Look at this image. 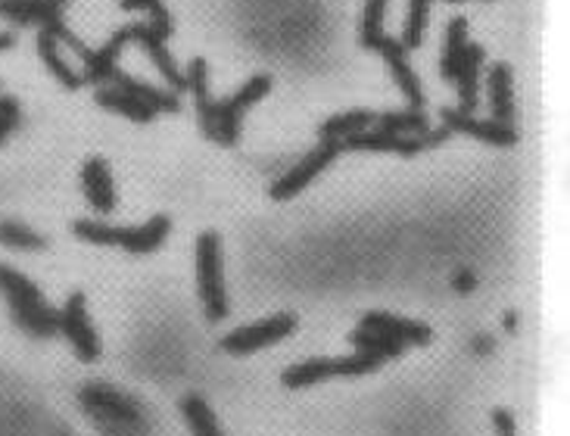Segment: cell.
Instances as JSON below:
<instances>
[{
    "label": "cell",
    "mask_w": 570,
    "mask_h": 436,
    "mask_svg": "<svg viewBox=\"0 0 570 436\" xmlns=\"http://www.w3.org/2000/svg\"><path fill=\"white\" fill-rule=\"evenodd\" d=\"M0 294L10 302V318L19 331L38 337V340H48L53 333H60V312H53L44 294L32 280L3 262H0Z\"/></svg>",
    "instance_id": "obj_1"
},
{
    "label": "cell",
    "mask_w": 570,
    "mask_h": 436,
    "mask_svg": "<svg viewBox=\"0 0 570 436\" xmlns=\"http://www.w3.org/2000/svg\"><path fill=\"white\" fill-rule=\"evenodd\" d=\"M75 237L94 246H122L131 256H150L159 246L166 244L169 231H172V219L169 215H154L147 225L138 227H116L106 222H91V219H78L75 225Z\"/></svg>",
    "instance_id": "obj_2"
},
{
    "label": "cell",
    "mask_w": 570,
    "mask_h": 436,
    "mask_svg": "<svg viewBox=\"0 0 570 436\" xmlns=\"http://www.w3.org/2000/svg\"><path fill=\"white\" fill-rule=\"evenodd\" d=\"M197 275H200V297L207 306V318L212 325L228 318L225 262H222V237L207 231L197 237Z\"/></svg>",
    "instance_id": "obj_3"
},
{
    "label": "cell",
    "mask_w": 570,
    "mask_h": 436,
    "mask_svg": "<svg viewBox=\"0 0 570 436\" xmlns=\"http://www.w3.org/2000/svg\"><path fill=\"white\" fill-rule=\"evenodd\" d=\"M383 365V359L371 355V352H352L346 359H309L299 365L287 368L281 374V384L287 390H303V386H315L330 377H362Z\"/></svg>",
    "instance_id": "obj_4"
},
{
    "label": "cell",
    "mask_w": 570,
    "mask_h": 436,
    "mask_svg": "<svg viewBox=\"0 0 570 436\" xmlns=\"http://www.w3.org/2000/svg\"><path fill=\"white\" fill-rule=\"evenodd\" d=\"M63 10H66V0H0V17H7L17 25H41L60 44H70L72 51L85 53V44L66 29Z\"/></svg>",
    "instance_id": "obj_5"
},
{
    "label": "cell",
    "mask_w": 570,
    "mask_h": 436,
    "mask_svg": "<svg viewBox=\"0 0 570 436\" xmlns=\"http://www.w3.org/2000/svg\"><path fill=\"white\" fill-rule=\"evenodd\" d=\"M452 138V131L443 128H428L424 135H390V131H378V128H368L359 131L352 138L344 140V147L349 150H359V153H399V157H418L431 147H440Z\"/></svg>",
    "instance_id": "obj_6"
},
{
    "label": "cell",
    "mask_w": 570,
    "mask_h": 436,
    "mask_svg": "<svg viewBox=\"0 0 570 436\" xmlns=\"http://www.w3.org/2000/svg\"><path fill=\"white\" fill-rule=\"evenodd\" d=\"M268 91H272V78L268 75H253L238 94H231L228 100H219L215 104V143L234 147L238 138H241L243 116L260 104Z\"/></svg>",
    "instance_id": "obj_7"
},
{
    "label": "cell",
    "mask_w": 570,
    "mask_h": 436,
    "mask_svg": "<svg viewBox=\"0 0 570 436\" xmlns=\"http://www.w3.org/2000/svg\"><path fill=\"white\" fill-rule=\"evenodd\" d=\"M296 331V315L294 312H281L272 315V318H262L256 325H246V328H238L228 337H222V352L228 355H250V352H260L265 347H275L284 337H291Z\"/></svg>",
    "instance_id": "obj_8"
},
{
    "label": "cell",
    "mask_w": 570,
    "mask_h": 436,
    "mask_svg": "<svg viewBox=\"0 0 570 436\" xmlns=\"http://www.w3.org/2000/svg\"><path fill=\"white\" fill-rule=\"evenodd\" d=\"M344 140H321L315 150H312L309 157L303 159V162H296L294 169L287 174H281L275 184L268 188V196L272 200H277V203H284V200H291V196H296L299 191H306L312 181L318 178V174L328 169L334 159L344 153Z\"/></svg>",
    "instance_id": "obj_9"
},
{
    "label": "cell",
    "mask_w": 570,
    "mask_h": 436,
    "mask_svg": "<svg viewBox=\"0 0 570 436\" xmlns=\"http://www.w3.org/2000/svg\"><path fill=\"white\" fill-rule=\"evenodd\" d=\"M60 333H66V340L75 349V355L82 362H97L101 359V340L91 325L85 309V294H72L66 299V309L60 312Z\"/></svg>",
    "instance_id": "obj_10"
},
{
    "label": "cell",
    "mask_w": 570,
    "mask_h": 436,
    "mask_svg": "<svg viewBox=\"0 0 570 436\" xmlns=\"http://www.w3.org/2000/svg\"><path fill=\"white\" fill-rule=\"evenodd\" d=\"M82 405H85L87 415H94L104 427H113V424L138 427L140 424L138 405L128 396L116 393V390H109V386H85L82 390Z\"/></svg>",
    "instance_id": "obj_11"
},
{
    "label": "cell",
    "mask_w": 570,
    "mask_h": 436,
    "mask_svg": "<svg viewBox=\"0 0 570 436\" xmlns=\"http://www.w3.org/2000/svg\"><path fill=\"white\" fill-rule=\"evenodd\" d=\"M374 51L383 56V63L390 66V78H397L399 91L405 94V100H409V109H421L424 106V87L418 82L415 70H412V63H409V53L405 47L393 41V38H380L378 44H374Z\"/></svg>",
    "instance_id": "obj_12"
},
{
    "label": "cell",
    "mask_w": 570,
    "mask_h": 436,
    "mask_svg": "<svg viewBox=\"0 0 570 436\" xmlns=\"http://www.w3.org/2000/svg\"><path fill=\"white\" fill-rule=\"evenodd\" d=\"M440 119L450 128L452 135H467V138L486 140V143H496V147H515L518 143V131L515 125H502V123H481L467 113H458V109H440Z\"/></svg>",
    "instance_id": "obj_13"
},
{
    "label": "cell",
    "mask_w": 570,
    "mask_h": 436,
    "mask_svg": "<svg viewBox=\"0 0 570 436\" xmlns=\"http://www.w3.org/2000/svg\"><path fill=\"white\" fill-rule=\"evenodd\" d=\"M131 41V25L119 29L116 35L106 41L101 51H85L82 60H85V72H82V82L85 85H109L113 82V72L119 70V53L122 47Z\"/></svg>",
    "instance_id": "obj_14"
},
{
    "label": "cell",
    "mask_w": 570,
    "mask_h": 436,
    "mask_svg": "<svg viewBox=\"0 0 570 436\" xmlns=\"http://www.w3.org/2000/svg\"><path fill=\"white\" fill-rule=\"evenodd\" d=\"M359 328L387 333V337L399 340L402 347H405V343H412V347H424V343H431V337H433L431 328H428L424 321H409V318H399V315H390V312L362 315Z\"/></svg>",
    "instance_id": "obj_15"
},
{
    "label": "cell",
    "mask_w": 570,
    "mask_h": 436,
    "mask_svg": "<svg viewBox=\"0 0 570 436\" xmlns=\"http://www.w3.org/2000/svg\"><path fill=\"white\" fill-rule=\"evenodd\" d=\"M131 41L150 53V60H154V66L159 70V75H162L175 91H188V78H184L181 70L175 66L172 53H169V47H166V38L156 35L150 25H131Z\"/></svg>",
    "instance_id": "obj_16"
},
{
    "label": "cell",
    "mask_w": 570,
    "mask_h": 436,
    "mask_svg": "<svg viewBox=\"0 0 570 436\" xmlns=\"http://www.w3.org/2000/svg\"><path fill=\"white\" fill-rule=\"evenodd\" d=\"M82 188H85L87 203L101 215H109L116 210V184L104 159H87L82 169Z\"/></svg>",
    "instance_id": "obj_17"
},
{
    "label": "cell",
    "mask_w": 570,
    "mask_h": 436,
    "mask_svg": "<svg viewBox=\"0 0 570 436\" xmlns=\"http://www.w3.org/2000/svg\"><path fill=\"white\" fill-rule=\"evenodd\" d=\"M188 91L193 94V104H197V119H200V128L209 140H215V100L209 94V66L207 60H190L188 70Z\"/></svg>",
    "instance_id": "obj_18"
},
{
    "label": "cell",
    "mask_w": 570,
    "mask_h": 436,
    "mask_svg": "<svg viewBox=\"0 0 570 436\" xmlns=\"http://www.w3.org/2000/svg\"><path fill=\"white\" fill-rule=\"evenodd\" d=\"M481 66H484V51L477 44H467L465 60L458 66V75H455V85H458V113H467V116H474V109H477Z\"/></svg>",
    "instance_id": "obj_19"
},
{
    "label": "cell",
    "mask_w": 570,
    "mask_h": 436,
    "mask_svg": "<svg viewBox=\"0 0 570 436\" xmlns=\"http://www.w3.org/2000/svg\"><path fill=\"white\" fill-rule=\"evenodd\" d=\"M109 85L122 87L125 94H131L135 100H140L144 106H150L154 113H178L181 104H178V94H169V91H159L154 85H144L138 78H131L128 72L116 70L113 72V82Z\"/></svg>",
    "instance_id": "obj_20"
},
{
    "label": "cell",
    "mask_w": 570,
    "mask_h": 436,
    "mask_svg": "<svg viewBox=\"0 0 570 436\" xmlns=\"http://www.w3.org/2000/svg\"><path fill=\"white\" fill-rule=\"evenodd\" d=\"M489 109L493 123H515V97H511V70L505 63H496L489 70Z\"/></svg>",
    "instance_id": "obj_21"
},
{
    "label": "cell",
    "mask_w": 570,
    "mask_h": 436,
    "mask_svg": "<svg viewBox=\"0 0 570 436\" xmlns=\"http://www.w3.org/2000/svg\"><path fill=\"white\" fill-rule=\"evenodd\" d=\"M97 104L104 106V109H109V113H119L125 119H131V123L147 125L156 119V113L150 106H144L140 100H135L131 94H125V91L116 85L101 87V91H97Z\"/></svg>",
    "instance_id": "obj_22"
},
{
    "label": "cell",
    "mask_w": 570,
    "mask_h": 436,
    "mask_svg": "<svg viewBox=\"0 0 570 436\" xmlns=\"http://www.w3.org/2000/svg\"><path fill=\"white\" fill-rule=\"evenodd\" d=\"M38 53H41V60H44V66L53 72V78L60 82L63 87H70V91H75V87H82L85 82H82V75L72 70L70 63L60 56V41L51 35V32H44L41 29V35H38Z\"/></svg>",
    "instance_id": "obj_23"
},
{
    "label": "cell",
    "mask_w": 570,
    "mask_h": 436,
    "mask_svg": "<svg viewBox=\"0 0 570 436\" xmlns=\"http://www.w3.org/2000/svg\"><path fill=\"white\" fill-rule=\"evenodd\" d=\"M181 415L188 421L190 434L193 436H225L222 434V427H219V421L212 415V408L207 405V400L200 396V393H188V396H181Z\"/></svg>",
    "instance_id": "obj_24"
},
{
    "label": "cell",
    "mask_w": 570,
    "mask_h": 436,
    "mask_svg": "<svg viewBox=\"0 0 570 436\" xmlns=\"http://www.w3.org/2000/svg\"><path fill=\"white\" fill-rule=\"evenodd\" d=\"M374 123H378V116L371 109H349V113H340L321 125V140H346L359 131L374 128Z\"/></svg>",
    "instance_id": "obj_25"
},
{
    "label": "cell",
    "mask_w": 570,
    "mask_h": 436,
    "mask_svg": "<svg viewBox=\"0 0 570 436\" xmlns=\"http://www.w3.org/2000/svg\"><path fill=\"white\" fill-rule=\"evenodd\" d=\"M465 47H467V22L462 17L452 19L450 29H446V51H443V60H440V72L446 82H455L458 75V66L465 60Z\"/></svg>",
    "instance_id": "obj_26"
},
{
    "label": "cell",
    "mask_w": 570,
    "mask_h": 436,
    "mask_svg": "<svg viewBox=\"0 0 570 436\" xmlns=\"http://www.w3.org/2000/svg\"><path fill=\"white\" fill-rule=\"evenodd\" d=\"M349 343L359 349V352H371V355H378V359H383V362L402 355V343H399V340L387 337V333L368 331V328H356V331L349 333Z\"/></svg>",
    "instance_id": "obj_27"
},
{
    "label": "cell",
    "mask_w": 570,
    "mask_h": 436,
    "mask_svg": "<svg viewBox=\"0 0 570 436\" xmlns=\"http://www.w3.org/2000/svg\"><path fill=\"white\" fill-rule=\"evenodd\" d=\"M378 131H390V135H424L431 123L421 109H405V113H383L378 116Z\"/></svg>",
    "instance_id": "obj_28"
},
{
    "label": "cell",
    "mask_w": 570,
    "mask_h": 436,
    "mask_svg": "<svg viewBox=\"0 0 570 436\" xmlns=\"http://www.w3.org/2000/svg\"><path fill=\"white\" fill-rule=\"evenodd\" d=\"M390 0H365L362 22H359V44L365 51H374L380 38H383V13H387Z\"/></svg>",
    "instance_id": "obj_29"
},
{
    "label": "cell",
    "mask_w": 570,
    "mask_h": 436,
    "mask_svg": "<svg viewBox=\"0 0 570 436\" xmlns=\"http://www.w3.org/2000/svg\"><path fill=\"white\" fill-rule=\"evenodd\" d=\"M0 244L10 246V249H48V237L35 234L32 227L19 225V222H0Z\"/></svg>",
    "instance_id": "obj_30"
},
{
    "label": "cell",
    "mask_w": 570,
    "mask_h": 436,
    "mask_svg": "<svg viewBox=\"0 0 570 436\" xmlns=\"http://www.w3.org/2000/svg\"><path fill=\"white\" fill-rule=\"evenodd\" d=\"M433 0H412L409 3V19H405V38L399 41L405 51H415L424 41V29H428V17H431Z\"/></svg>",
    "instance_id": "obj_31"
},
{
    "label": "cell",
    "mask_w": 570,
    "mask_h": 436,
    "mask_svg": "<svg viewBox=\"0 0 570 436\" xmlns=\"http://www.w3.org/2000/svg\"><path fill=\"white\" fill-rule=\"evenodd\" d=\"M19 125V104L13 97H0V143L13 135Z\"/></svg>",
    "instance_id": "obj_32"
},
{
    "label": "cell",
    "mask_w": 570,
    "mask_h": 436,
    "mask_svg": "<svg viewBox=\"0 0 570 436\" xmlns=\"http://www.w3.org/2000/svg\"><path fill=\"white\" fill-rule=\"evenodd\" d=\"M493 427L499 436H518V427H515V418L505 412V408H496L493 412Z\"/></svg>",
    "instance_id": "obj_33"
},
{
    "label": "cell",
    "mask_w": 570,
    "mask_h": 436,
    "mask_svg": "<svg viewBox=\"0 0 570 436\" xmlns=\"http://www.w3.org/2000/svg\"><path fill=\"white\" fill-rule=\"evenodd\" d=\"M154 3L156 0H122V10H144V13H147Z\"/></svg>",
    "instance_id": "obj_34"
},
{
    "label": "cell",
    "mask_w": 570,
    "mask_h": 436,
    "mask_svg": "<svg viewBox=\"0 0 570 436\" xmlns=\"http://www.w3.org/2000/svg\"><path fill=\"white\" fill-rule=\"evenodd\" d=\"M13 41H17V38L10 35V32H0V53L10 51V47H13Z\"/></svg>",
    "instance_id": "obj_35"
},
{
    "label": "cell",
    "mask_w": 570,
    "mask_h": 436,
    "mask_svg": "<svg viewBox=\"0 0 570 436\" xmlns=\"http://www.w3.org/2000/svg\"><path fill=\"white\" fill-rule=\"evenodd\" d=\"M455 287H458V290H471V287H474V280H471V275H458Z\"/></svg>",
    "instance_id": "obj_36"
},
{
    "label": "cell",
    "mask_w": 570,
    "mask_h": 436,
    "mask_svg": "<svg viewBox=\"0 0 570 436\" xmlns=\"http://www.w3.org/2000/svg\"><path fill=\"white\" fill-rule=\"evenodd\" d=\"M505 328H508V331H515V328H518V315H505Z\"/></svg>",
    "instance_id": "obj_37"
},
{
    "label": "cell",
    "mask_w": 570,
    "mask_h": 436,
    "mask_svg": "<svg viewBox=\"0 0 570 436\" xmlns=\"http://www.w3.org/2000/svg\"><path fill=\"white\" fill-rule=\"evenodd\" d=\"M450 3H465V0H450Z\"/></svg>",
    "instance_id": "obj_38"
}]
</instances>
